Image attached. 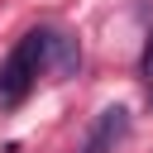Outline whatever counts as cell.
<instances>
[{"instance_id": "6da1fadb", "label": "cell", "mask_w": 153, "mask_h": 153, "mask_svg": "<svg viewBox=\"0 0 153 153\" xmlns=\"http://www.w3.org/2000/svg\"><path fill=\"white\" fill-rule=\"evenodd\" d=\"M48 38H53V29H33V33H24V38L14 43V53L0 62V105H5V110H14V105L33 91V81L48 72Z\"/></svg>"}, {"instance_id": "277c9868", "label": "cell", "mask_w": 153, "mask_h": 153, "mask_svg": "<svg viewBox=\"0 0 153 153\" xmlns=\"http://www.w3.org/2000/svg\"><path fill=\"white\" fill-rule=\"evenodd\" d=\"M143 76L153 81V43H148V53H143Z\"/></svg>"}, {"instance_id": "7a4b0ae2", "label": "cell", "mask_w": 153, "mask_h": 153, "mask_svg": "<svg viewBox=\"0 0 153 153\" xmlns=\"http://www.w3.org/2000/svg\"><path fill=\"white\" fill-rule=\"evenodd\" d=\"M124 134H129V110L124 105H110V110L96 115V124H91V134H86V143L76 153H115V143Z\"/></svg>"}, {"instance_id": "3957f363", "label": "cell", "mask_w": 153, "mask_h": 153, "mask_svg": "<svg viewBox=\"0 0 153 153\" xmlns=\"http://www.w3.org/2000/svg\"><path fill=\"white\" fill-rule=\"evenodd\" d=\"M76 62H81L76 43H72L67 33H57V29H53V38H48V72H53V76H67Z\"/></svg>"}]
</instances>
